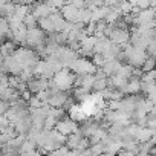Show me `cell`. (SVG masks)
Returning a JSON list of instances; mask_svg holds the SVG:
<instances>
[{
	"label": "cell",
	"instance_id": "obj_1",
	"mask_svg": "<svg viewBox=\"0 0 156 156\" xmlns=\"http://www.w3.org/2000/svg\"><path fill=\"white\" fill-rule=\"evenodd\" d=\"M26 41L34 46H43L44 43V32L38 28H29L26 31Z\"/></svg>",
	"mask_w": 156,
	"mask_h": 156
},
{
	"label": "cell",
	"instance_id": "obj_2",
	"mask_svg": "<svg viewBox=\"0 0 156 156\" xmlns=\"http://www.w3.org/2000/svg\"><path fill=\"white\" fill-rule=\"evenodd\" d=\"M109 35H110V40L113 43H118V44H122V43L129 41V38H130V35H129L126 28H115V25H113V29H112V32Z\"/></svg>",
	"mask_w": 156,
	"mask_h": 156
},
{
	"label": "cell",
	"instance_id": "obj_3",
	"mask_svg": "<svg viewBox=\"0 0 156 156\" xmlns=\"http://www.w3.org/2000/svg\"><path fill=\"white\" fill-rule=\"evenodd\" d=\"M78 8H75L73 5L66 3L61 9V17L67 22V23H76V17H78Z\"/></svg>",
	"mask_w": 156,
	"mask_h": 156
},
{
	"label": "cell",
	"instance_id": "obj_4",
	"mask_svg": "<svg viewBox=\"0 0 156 156\" xmlns=\"http://www.w3.org/2000/svg\"><path fill=\"white\" fill-rule=\"evenodd\" d=\"M57 130L61 135H67V133L76 132V126H75V122H70V121H60V122H57Z\"/></svg>",
	"mask_w": 156,
	"mask_h": 156
},
{
	"label": "cell",
	"instance_id": "obj_5",
	"mask_svg": "<svg viewBox=\"0 0 156 156\" xmlns=\"http://www.w3.org/2000/svg\"><path fill=\"white\" fill-rule=\"evenodd\" d=\"M38 25L41 28L43 32H54V25L51 22L49 17H43V19H38Z\"/></svg>",
	"mask_w": 156,
	"mask_h": 156
},
{
	"label": "cell",
	"instance_id": "obj_6",
	"mask_svg": "<svg viewBox=\"0 0 156 156\" xmlns=\"http://www.w3.org/2000/svg\"><path fill=\"white\" fill-rule=\"evenodd\" d=\"M49 103L52 104V106H63V103H66V95L64 94H61V92H54L52 94V97L49 98Z\"/></svg>",
	"mask_w": 156,
	"mask_h": 156
},
{
	"label": "cell",
	"instance_id": "obj_7",
	"mask_svg": "<svg viewBox=\"0 0 156 156\" xmlns=\"http://www.w3.org/2000/svg\"><path fill=\"white\" fill-rule=\"evenodd\" d=\"M11 32L9 29V23L6 17H0V35H8Z\"/></svg>",
	"mask_w": 156,
	"mask_h": 156
}]
</instances>
